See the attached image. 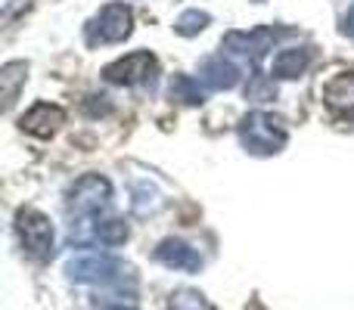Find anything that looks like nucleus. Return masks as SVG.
<instances>
[{
  "label": "nucleus",
  "mask_w": 354,
  "mask_h": 310,
  "mask_svg": "<svg viewBox=\"0 0 354 310\" xmlns=\"http://www.w3.org/2000/svg\"><path fill=\"white\" fill-rule=\"evenodd\" d=\"M103 310H128V307H109V304H103Z\"/></svg>",
  "instance_id": "21"
},
{
  "label": "nucleus",
  "mask_w": 354,
  "mask_h": 310,
  "mask_svg": "<svg viewBox=\"0 0 354 310\" xmlns=\"http://www.w3.org/2000/svg\"><path fill=\"white\" fill-rule=\"evenodd\" d=\"M208 22H212V19H208V12H202V10H187V12H180V16H177L174 28H177V35L193 37V35H199V31H205Z\"/></svg>",
  "instance_id": "16"
},
{
  "label": "nucleus",
  "mask_w": 354,
  "mask_h": 310,
  "mask_svg": "<svg viewBox=\"0 0 354 310\" xmlns=\"http://www.w3.org/2000/svg\"><path fill=\"white\" fill-rule=\"evenodd\" d=\"M68 214L78 220L97 217L100 211L112 205V186L106 177L100 174H84L81 180H75V186L68 189Z\"/></svg>",
  "instance_id": "5"
},
{
  "label": "nucleus",
  "mask_w": 354,
  "mask_h": 310,
  "mask_svg": "<svg viewBox=\"0 0 354 310\" xmlns=\"http://www.w3.org/2000/svg\"><path fill=\"white\" fill-rule=\"evenodd\" d=\"M16 236L28 258H35V261H50V258H53L56 233H53V224H50L47 214L35 211V208H19Z\"/></svg>",
  "instance_id": "3"
},
{
  "label": "nucleus",
  "mask_w": 354,
  "mask_h": 310,
  "mask_svg": "<svg viewBox=\"0 0 354 310\" xmlns=\"http://www.w3.org/2000/svg\"><path fill=\"white\" fill-rule=\"evenodd\" d=\"M25 72H28V66H25V62H6L3 72H0V84H3V106H6V109L16 103L19 84L25 81Z\"/></svg>",
  "instance_id": "14"
},
{
  "label": "nucleus",
  "mask_w": 354,
  "mask_h": 310,
  "mask_svg": "<svg viewBox=\"0 0 354 310\" xmlns=\"http://www.w3.org/2000/svg\"><path fill=\"white\" fill-rule=\"evenodd\" d=\"M289 35H292V28H270V25H264V28H252V31H230V35L221 41V47L233 56L258 62L280 37H289Z\"/></svg>",
  "instance_id": "7"
},
{
  "label": "nucleus",
  "mask_w": 354,
  "mask_h": 310,
  "mask_svg": "<svg viewBox=\"0 0 354 310\" xmlns=\"http://www.w3.org/2000/svg\"><path fill=\"white\" fill-rule=\"evenodd\" d=\"M66 276L72 282H87V286H112L124 292V286L134 292L137 276L134 267L112 255H81L66 264Z\"/></svg>",
  "instance_id": "1"
},
{
  "label": "nucleus",
  "mask_w": 354,
  "mask_h": 310,
  "mask_svg": "<svg viewBox=\"0 0 354 310\" xmlns=\"http://www.w3.org/2000/svg\"><path fill=\"white\" fill-rule=\"evenodd\" d=\"M168 93H171V99H177V103H183V106H202L205 103V93H202L199 81H193L189 75H174Z\"/></svg>",
  "instance_id": "13"
},
{
  "label": "nucleus",
  "mask_w": 354,
  "mask_h": 310,
  "mask_svg": "<svg viewBox=\"0 0 354 310\" xmlns=\"http://www.w3.org/2000/svg\"><path fill=\"white\" fill-rule=\"evenodd\" d=\"M84 109H87V115H109V109H112V106L106 103V97H103V103H87Z\"/></svg>",
  "instance_id": "20"
},
{
  "label": "nucleus",
  "mask_w": 354,
  "mask_h": 310,
  "mask_svg": "<svg viewBox=\"0 0 354 310\" xmlns=\"http://www.w3.org/2000/svg\"><path fill=\"white\" fill-rule=\"evenodd\" d=\"M199 78L212 90H233L239 84V68L224 56H208L199 66Z\"/></svg>",
  "instance_id": "11"
},
{
  "label": "nucleus",
  "mask_w": 354,
  "mask_h": 310,
  "mask_svg": "<svg viewBox=\"0 0 354 310\" xmlns=\"http://www.w3.org/2000/svg\"><path fill=\"white\" fill-rule=\"evenodd\" d=\"M134 31V12L124 3H106L97 16L87 22L84 37L91 47H106V43H122Z\"/></svg>",
  "instance_id": "4"
},
{
  "label": "nucleus",
  "mask_w": 354,
  "mask_h": 310,
  "mask_svg": "<svg viewBox=\"0 0 354 310\" xmlns=\"http://www.w3.org/2000/svg\"><path fill=\"white\" fill-rule=\"evenodd\" d=\"M342 35H348V37H354V0H351L348 12H345V16H342Z\"/></svg>",
  "instance_id": "19"
},
{
  "label": "nucleus",
  "mask_w": 354,
  "mask_h": 310,
  "mask_svg": "<svg viewBox=\"0 0 354 310\" xmlns=\"http://www.w3.org/2000/svg\"><path fill=\"white\" fill-rule=\"evenodd\" d=\"M277 97V84L274 78H268V75L255 72L249 81V87H245V99H255V103H264V99H274Z\"/></svg>",
  "instance_id": "18"
},
{
  "label": "nucleus",
  "mask_w": 354,
  "mask_h": 310,
  "mask_svg": "<svg viewBox=\"0 0 354 310\" xmlns=\"http://www.w3.org/2000/svg\"><path fill=\"white\" fill-rule=\"evenodd\" d=\"M156 261L171 267V270H183V273H199L202 270V255L193 249V245L180 242V239H165V242H159Z\"/></svg>",
  "instance_id": "9"
},
{
  "label": "nucleus",
  "mask_w": 354,
  "mask_h": 310,
  "mask_svg": "<svg viewBox=\"0 0 354 310\" xmlns=\"http://www.w3.org/2000/svg\"><path fill=\"white\" fill-rule=\"evenodd\" d=\"M314 62V47H283L270 62V75L280 81H295L311 68Z\"/></svg>",
  "instance_id": "10"
},
{
  "label": "nucleus",
  "mask_w": 354,
  "mask_h": 310,
  "mask_svg": "<svg viewBox=\"0 0 354 310\" xmlns=\"http://www.w3.org/2000/svg\"><path fill=\"white\" fill-rule=\"evenodd\" d=\"M128 236H131V230H128V224L124 220H115V217H109V220H97V226H93V239H100V245H122V242H128Z\"/></svg>",
  "instance_id": "15"
},
{
  "label": "nucleus",
  "mask_w": 354,
  "mask_h": 310,
  "mask_svg": "<svg viewBox=\"0 0 354 310\" xmlns=\"http://www.w3.org/2000/svg\"><path fill=\"white\" fill-rule=\"evenodd\" d=\"M103 78L118 87H140V84L153 87L156 78H159V62H156L153 53L137 50V53H128V56H122V59H115L112 66H106Z\"/></svg>",
  "instance_id": "6"
},
{
  "label": "nucleus",
  "mask_w": 354,
  "mask_h": 310,
  "mask_svg": "<svg viewBox=\"0 0 354 310\" xmlns=\"http://www.w3.org/2000/svg\"><path fill=\"white\" fill-rule=\"evenodd\" d=\"M62 122H66V112L59 109V106H50V103H37L31 106L28 112L22 115V130L31 137H41V140H47V137H53L56 130L62 128Z\"/></svg>",
  "instance_id": "8"
},
{
  "label": "nucleus",
  "mask_w": 354,
  "mask_h": 310,
  "mask_svg": "<svg viewBox=\"0 0 354 310\" xmlns=\"http://www.w3.org/2000/svg\"><path fill=\"white\" fill-rule=\"evenodd\" d=\"M289 140V130L280 115L270 112H249L239 122V143L252 155H277Z\"/></svg>",
  "instance_id": "2"
},
{
  "label": "nucleus",
  "mask_w": 354,
  "mask_h": 310,
  "mask_svg": "<svg viewBox=\"0 0 354 310\" xmlns=\"http://www.w3.org/2000/svg\"><path fill=\"white\" fill-rule=\"evenodd\" d=\"M324 99L330 109L354 115V75H339V78H333L324 90Z\"/></svg>",
  "instance_id": "12"
},
{
  "label": "nucleus",
  "mask_w": 354,
  "mask_h": 310,
  "mask_svg": "<svg viewBox=\"0 0 354 310\" xmlns=\"http://www.w3.org/2000/svg\"><path fill=\"white\" fill-rule=\"evenodd\" d=\"M168 310H214V307L208 304V298L202 292H196V289H180V292L171 295Z\"/></svg>",
  "instance_id": "17"
}]
</instances>
